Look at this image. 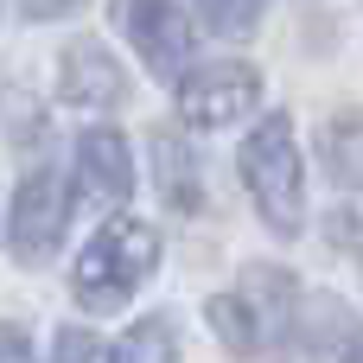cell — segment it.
<instances>
[{
  "label": "cell",
  "mask_w": 363,
  "mask_h": 363,
  "mask_svg": "<svg viewBox=\"0 0 363 363\" xmlns=\"http://www.w3.org/2000/svg\"><path fill=\"white\" fill-rule=\"evenodd\" d=\"M153 262H160V236H153L147 223H134V217H115V223H102V230L89 236V249L77 255L70 287H77V300H83L89 313H115V306L153 274Z\"/></svg>",
  "instance_id": "1"
},
{
  "label": "cell",
  "mask_w": 363,
  "mask_h": 363,
  "mask_svg": "<svg viewBox=\"0 0 363 363\" xmlns=\"http://www.w3.org/2000/svg\"><path fill=\"white\" fill-rule=\"evenodd\" d=\"M242 179H249V191H255L268 230L294 236L300 217H306V191H300V153H294L287 115H268V121L249 134V147H242Z\"/></svg>",
  "instance_id": "2"
},
{
  "label": "cell",
  "mask_w": 363,
  "mask_h": 363,
  "mask_svg": "<svg viewBox=\"0 0 363 363\" xmlns=\"http://www.w3.org/2000/svg\"><path fill=\"white\" fill-rule=\"evenodd\" d=\"M121 32L134 38V51L147 57L153 77H179L191 57V19L179 0H115Z\"/></svg>",
  "instance_id": "3"
},
{
  "label": "cell",
  "mask_w": 363,
  "mask_h": 363,
  "mask_svg": "<svg viewBox=\"0 0 363 363\" xmlns=\"http://www.w3.org/2000/svg\"><path fill=\"white\" fill-rule=\"evenodd\" d=\"M262 96V77L249 64H211L191 83H179V115L191 128H230L236 115H249Z\"/></svg>",
  "instance_id": "4"
},
{
  "label": "cell",
  "mask_w": 363,
  "mask_h": 363,
  "mask_svg": "<svg viewBox=\"0 0 363 363\" xmlns=\"http://www.w3.org/2000/svg\"><path fill=\"white\" fill-rule=\"evenodd\" d=\"M64 217H70V191L57 172H32L19 191H13V255L19 262H45L64 236Z\"/></svg>",
  "instance_id": "5"
},
{
  "label": "cell",
  "mask_w": 363,
  "mask_h": 363,
  "mask_svg": "<svg viewBox=\"0 0 363 363\" xmlns=\"http://www.w3.org/2000/svg\"><path fill=\"white\" fill-rule=\"evenodd\" d=\"M121 64L96 45V38H77L70 51H64V96L70 102H83V108H115L121 102Z\"/></svg>",
  "instance_id": "6"
},
{
  "label": "cell",
  "mask_w": 363,
  "mask_h": 363,
  "mask_svg": "<svg viewBox=\"0 0 363 363\" xmlns=\"http://www.w3.org/2000/svg\"><path fill=\"white\" fill-rule=\"evenodd\" d=\"M77 172H83V185H89L102 204H121V198L134 191L128 140H121V134H108V128H96V134H83V140H77Z\"/></svg>",
  "instance_id": "7"
},
{
  "label": "cell",
  "mask_w": 363,
  "mask_h": 363,
  "mask_svg": "<svg viewBox=\"0 0 363 363\" xmlns=\"http://www.w3.org/2000/svg\"><path fill=\"white\" fill-rule=\"evenodd\" d=\"M153 160H160V198L172 204V211H198L204 198H198V166H191V153L179 147V134H153Z\"/></svg>",
  "instance_id": "8"
},
{
  "label": "cell",
  "mask_w": 363,
  "mask_h": 363,
  "mask_svg": "<svg viewBox=\"0 0 363 363\" xmlns=\"http://www.w3.org/2000/svg\"><path fill=\"white\" fill-rule=\"evenodd\" d=\"M172 357H179L172 325H166V319H140V325L115 345V357H108V363H172Z\"/></svg>",
  "instance_id": "9"
},
{
  "label": "cell",
  "mask_w": 363,
  "mask_h": 363,
  "mask_svg": "<svg viewBox=\"0 0 363 363\" xmlns=\"http://www.w3.org/2000/svg\"><path fill=\"white\" fill-rule=\"evenodd\" d=\"M198 13H204V26H211V32H223V38H242V32H255V19H262V0H198Z\"/></svg>",
  "instance_id": "10"
},
{
  "label": "cell",
  "mask_w": 363,
  "mask_h": 363,
  "mask_svg": "<svg viewBox=\"0 0 363 363\" xmlns=\"http://www.w3.org/2000/svg\"><path fill=\"white\" fill-rule=\"evenodd\" d=\"M211 325L223 332V345H230V351H242V357L255 351V319H249V306H242V300H230V294H223V300H211Z\"/></svg>",
  "instance_id": "11"
},
{
  "label": "cell",
  "mask_w": 363,
  "mask_h": 363,
  "mask_svg": "<svg viewBox=\"0 0 363 363\" xmlns=\"http://www.w3.org/2000/svg\"><path fill=\"white\" fill-rule=\"evenodd\" d=\"M325 153H332V166H338L351 185H363V128H332Z\"/></svg>",
  "instance_id": "12"
},
{
  "label": "cell",
  "mask_w": 363,
  "mask_h": 363,
  "mask_svg": "<svg viewBox=\"0 0 363 363\" xmlns=\"http://www.w3.org/2000/svg\"><path fill=\"white\" fill-rule=\"evenodd\" d=\"M57 363H96L89 332H57Z\"/></svg>",
  "instance_id": "13"
},
{
  "label": "cell",
  "mask_w": 363,
  "mask_h": 363,
  "mask_svg": "<svg viewBox=\"0 0 363 363\" xmlns=\"http://www.w3.org/2000/svg\"><path fill=\"white\" fill-rule=\"evenodd\" d=\"M19 6H26L32 19H57V13H70L77 0H19Z\"/></svg>",
  "instance_id": "14"
}]
</instances>
